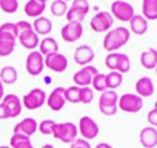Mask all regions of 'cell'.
<instances>
[{"mask_svg": "<svg viewBox=\"0 0 157 148\" xmlns=\"http://www.w3.org/2000/svg\"><path fill=\"white\" fill-rule=\"evenodd\" d=\"M5 96V84L0 81V102H2V99Z\"/></svg>", "mask_w": 157, "mask_h": 148, "instance_id": "43", "label": "cell"}, {"mask_svg": "<svg viewBox=\"0 0 157 148\" xmlns=\"http://www.w3.org/2000/svg\"><path fill=\"white\" fill-rule=\"evenodd\" d=\"M45 100H47L45 91L42 89L36 87V89H32L31 91H28L21 102H22V106H25V109H28V110H36L41 106H44Z\"/></svg>", "mask_w": 157, "mask_h": 148, "instance_id": "8", "label": "cell"}, {"mask_svg": "<svg viewBox=\"0 0 157 148\" xmlns=\"http://www.w3.org/2000/svg\"><path fill=\"white\" fill-rule=\"evenodd\" d=\"M77 131L83 139L90 141V139H93V138H96L99 135V125L90 116H82L80 120H78Z\"/></svg>", "mask_w": 157, "mask_h": 148, "instance_id": "9", "label": "cell"}, {"mask_svg": "<svg viewBox=\"0 0 157 148\" xmlns=\"http://www.w3.org/2000/svg\"><path fill=\"white\" fill-rule=\"evenodd\" d=\"M70 148H92L89 141H86L83 138H76L73 142L70 144Z\"/></svg>", "mask_w": 157, "mask_h": 148, "instance_id": "39", "label": "cell"}, {"mask_svg": "<svg viewBox=\"0 0 157 148\" xmlns=\"http://www.w3.org/2000/svg\"><path fill=\"white\" fill-rule=\"evenodd\" d=\"M16 46V36L9 32L0 31V57H9L15 51Z\"/></svg>", "mask_w": 157, "mask_h": 148, "instance_id": "18", "label": "cell"}, {"mask_svg": "<svg viewBox=\"0 0 157 148\" xmlns=\"http://www.w3.org/2000/svg\"><path fill=\"white\" fill-rule=\"evenodd\" d=\"M77 125H74L73 122H61V124L56 122L52 129V137L64 144H71L77 138Z\"/></svg>", "mask_w": 157, "mask_h": 148, "instance_id": "3", "label": "cell"}, {"mask_svg": "<svg viewBox=\"0 0 157 148\" xmlns=\"http://www.w3.org/2000/svg\"><path fill=\"white\" fill-rule=\"evenodd\" d=\"M95 148H113L111 144H106V142H101V144H98Z\"/></svg>", "mask_w": 157, "mask_h": 148, "instance_id": "42", "label": "cell"}, {"mask_svg": "<svg viewBox=\"0 0 157 148\" xmlns=\"http://www.w3.org/2000/svg\"><path fill=\"white\" fill-rule=\"evenodd\" d=\"M26 71H28L29 76H39V74L42 73V70H44V55L41 54L39 51L34 50V51H31L28 54V57H26Z\"/></svg>", "mask_w": 157, "mask_h": 148, "instance_id": "10", "label": "cell"}, {"mask_svg": "<svg viewBox=\"0 0 157 148\" xmlns=\"http://www.w3.org/2000/svg\"><path fill=\"white\" fill-rule=\"evenodd\" d=\"M22 112V102L16 94H5L0 102V119H13Z\"/></svg>", "mask_w": 157, "mask_h": 148, "instance_id": "2", "label": "cell"}, {"mask_svg": "<svg viewBox=\"0 0 157 148\" xmlns=\"http://www.w3.org/2000/svg\"><path fill=\"white\" fill-rule=\"evenodd\" d=\"M129 29L135 35H144L148 29V20L144 19L141 15H134L129 20Z\"/></svg>", "mask_w": 157, "mask_h": 148, "instance_id": "22", "label": "cell"}, {"mask_svg": "<svg viewBox=\"0 0 157 148\" xmlns=\"http://www.w3.org/2000/svg\"><path fill=\"white\" fill-rule=\"evenodd\" d=\"M64 89L66 87H56L54 90L50 93V96L47 97L45 103L48 105V108L52 112H58L64 108L66 105V97H64Z\"/></svg>", "mask_w": 157, "mask_h": 148, "instance_id": "15", "label": "cell"}, {"mask_svg": "<svg viewBox=\"0 0 157 148\" xmlns=\"http://www.w3.org/2000/svg\"><path fill=\"white\" fill-rule=\"evenodd\" d=\"M74 63L78 64V65H90V63L93 61L95 58V51L92 50L90 45H80L76 48L74 51Z\"/></svg>", "mask_w": 157, "mask_h": 148, "instance_id": "16", "label": "cell"}, {"mask_svg": "<svg viewBox=\"0 0 157 148\" xmlns=\"http://www.w3.org/2000/svg\"><path fill=\"white\" fill-rule=\"evenodd\" d=\"M147 20L157 19V0H143V15Z\"/></svg>", "mask_w": 157, "mask_h": 148, "instance_id": "26", "label": "cell"}, {"mask_svg": "<svg viewBox=\"0 0 157 148\" xmlns=\"http://www.w3.org/2000/svg\"><path fill=\"white\" fill-rule=\"evenodd\" d=\"M16 26L19 31H23V29H28V28H32V23L26 22V20H19L16 22Z\"/></svg>", "mask_w": 157, "mask_h": 148, "instance_id": "41", "label": "cell"}, {"mask_svg": "<svg viewBox=\"0 0 157 148\" xmlns=\"http://www.w3.org/2000/svg\"><path fill=\"white\" fill-rule=\"evenodd\" d=\"M141 65L147 70H154L157 67V50L156 48H148L141 52L140 55Z\"/></svg>", "mask_w": 157, "mask_h": 148, "instance_id": "21", "label": "cell"}, {"mask_svg": "<svg viewBox=\"0 0 157 148\" xmlns=\"http://www.w3.org/2000/svg\"><path fill=\"white\" fill-rule=\"evenodd\" d=\"M129 41V29L124 26H118L111 31H108L103 38V48L108 52H118L119 48L127 45Z\"/></svg>", "mask_w": 157, "mask_h": 148, "instance_id": "1", "label": "cell"}, {"mask_svg": "<svg viewBox=\"0 0 157 148\" xmlns=\"http://www.w3.org/2000/svg\"><path fill=\"white\" fill-rule=\"evenodd\" d=\"M83 35V25L80 22H67L61 28V38L68 44L76 42Z\"/></svg>", "mask_w": 157, "mask_h": 148, "instance_id": "13", "label": "cell"}, {"mask_svg": "<svg viewBox=\"0 0 157 148\" xmlns=\"http://www.w3.org/2000/svg\"><path fill=\"white\" fill-rule=\"evenodd\" d=\"M122 74L117 73V71H109L105 74V84H106V90H115L122 84Z\"/></svg>", "mask_w": 157, "mask_h": 148, "instance_id": "28", "label": "cell"}, {"mask_svg": "<svg viewBox=\"0 0 157 148\" xmlns=\"http://www.w3.org/2000/svg\"><path fill=\"white\" fill-rule=\"evenodd\" d=\"M44 65H47L54 73H63L68 67V60L61 52H54L44 57Z\"/></svg>", "mask_w": 157, "mask_h": 148, "instance_id": "12", "label": "cell"}, {"mask_svg": "<svg viewBox=\"0 0 157 148\" xmlns=\"http://www.w3.org/2000/svg\"><path fill=\"white\" fill-rule=\"evenodd\" d=\"M54 125H56V120L44 119L42 122H39V124H38V131L41 132L42 135H52Z\"/></svg>", "mask_w": 157, "mask_h": 148, "instance_id": "36", "label": "cell"}, {"mask_svg": "<svg viewBox=\"0 0 157 148\" xmlns=\"http://www.w3.org/2000/svg\"><path fill=\"white\" fill-rule=\"evenodd\" d=\"M140 142L144 148H156L157 145V129L153 126H146L140 132Z\"/></svg>", "mask_w": 157, "mask_h": 148, "instance_id": "20", "label": "cell"}, {"mask_svg": "<svg viewBox=\"0 0 157 148\" xmlns=\"http://www.w3.org/2000/svg\"><path fill=\"white\" fill-rule=\"evenodd\" d=\"M143 99L134 93H125L118 97L117 106L125 113H137L143 109Z\"/></svg>", "mask_w": 157, "mask_h": 148, "instance_id": "4", "label": "cell"}, {"mask_svg": "<svg viewBox=\"0 0 157 148\" xmlns=\"http://www.w3.org/2000/svg\"><path fill=\"white\" fill-rule=\"evenodd\" d=\"M131 70V61H129V57L124 52H118V60H117V68L115 71L119 74H127L129 73Z\"/></svg>", "mask_w": 157, "mask_h": 148, "instance_id": "30", "label": "cell"}, {"mask_svg": "<svg viewBox=\"0 0 157 148\" xmlns=\"http://www.w3.org/2000/svg\"><path fill=\"white\" fill-rule=\"evenodd\" d=\"M45 12V3L39 2V0H28L25 5V15L29 17H36L42 16V13Z\"/></svg>", "mask_w": 157, "mask_h": 148, "instance_id": "23", "label": "cell"}, {"mask_svg": "<svg viewBox=\"0 0 157 148\" xmlns=\"http://www.w3.org/2000/svg\"><path fill=\"white\" fill-rule=\"evenodd\" d=\"M17 80V71L12 65H6L0 70V81L3 84H15Z\"/></svg>", "mask_w": 157, "mask_h": 148, "instance_id": "27", "label": "cell"}, {"mask_svg": "<svg viewBox=\"0 0 157 148\" xmlns=\"http://www.w3.org/2000/svg\"><path fill=\"white\" fill-rule=\"evenodd\" d=\"M68 10V5L67 2L64 0H54L51 3V13L57 17H61V16H66V13Z\"/></svg>", "mask_w": 157, "mask_h": 148, "instance_id": "31", "label": "cell"}, {"mask_svg": "<svg viewBox=\"0 0 157 148\" xmlns=\"http://www.w3.org/2000/svg\"><path fill=\"white\" fill-rule=\"evenodd\" d=\"M90 84L93 86V89H95L96 91H105L106 90V84H105V74H102V73H98L92 79V83Z\"/></svg>", "mask_w": 157, "mask_h": 148, "instance_id": "37", "label": "cell"}, {"mask_svg": "<svg viewBox=\"0 0 157 148\" xmlns=\"http://www.w3.org/2000/svg\"><path fill=\"white\" fill-rule=\"evenodd\" d=\"M113 19L112 15L106 10H101L98 12L95 16L90 19V28L92 31H95L98 34H103V32H108V31H111L113 25Z\"/></svg>", "mask_w": 157, "mask_h": 148, "instance_id": "7", "label": "cell"}, {"mask_svg": "<svg viewBox=\"0 0 157 148\" xmlns=\"http://www.w3.org/2000/svg\"><path fill=\"white\" fill-rule=\"evenodd\" d=\"M32 29L36 35H48L52 31V22H51L48 17L45 16H39L36 17L32 23Z\"/></svg>", "mask_w": 157, "mask_h": 148, "instance_id": "24", "label": "cell"}, {"mask_svg": "<svg viewBox=\"0 0 157 148\" xmlns=\"http://www.w3.org/2000/svg\"><path fill=\"white\" fill-rule=\"evenodd\" d=\"M147 120H148L150 126H153V128H156L157 126V108L156 106L147 113Z\"/></svg>", "mask_w": 157, "mask_h": 148, "instance_id": "40", "label": "cell"}, {"mask_svg": "<svg viewBox=\"0 0 157 148\" xmlns=\"http://www.w3.org/2000/svg\"><path fill=\"white\" fill-rule=\"evenodd\" d=\"M44 81H45V84H50L52 80H51V77H48V76H47V77H44Z\"/></svg>", "mask_w": 157, "mask_h": 148, "instance_id": "44", "label": "cell"}, {"mask_svg": "<svg viewBox=\"0 0 157 148\" xmlns=\"http://www.w3.org/2000/svg\"><path fill=\"white\" fill-rule=\"evenodd\" d=\"M17 7H19L17 0H0V9L7 15L15 13L17 10Z\"/></svg>", "mask_w": 157, "mask_h": 148, "instance_id": "35", "label": "cell"}, {"mask_svg": "<svg viewBox=\"0 0 157 148\" xmlns=\"http://www.w3.org/2000/svg\"><path fill=\"white\" fill-rule=\"evenodd\" d=\"M42 148H54V145H51V144H45V145H42Z\"/></svg>", "mask_w": 157, "mask_h": 148, "instance_id": "45", "label": "cell"}, {"mask_svg": "<svg viewBox=\"0 0 157 148\" xmlns=\"http://www.w3.org/2000/svg\"><path fill=\"white\" fill-rule=\"evenodd\" d=\"M0 148H10V147H9V145H2Z\"/></svg>", "mask_w": 157, "mask_h": 148, "instance_id": "46", "label": "cell"}, {"mask_svg": "<svg viewBox=\"0 0 157 148\" xmlns=\"http://www.w3.org/2000/svg\"><path fill=\"white\" fill-rule=\"evenodd\" d=\"M16 41H19V44H21L23 48L31 50V51L36 50V46L39 45V36L35 34L32 28L19 31V35H17V39Z\"/></svg>", "mask_w": 157, "mask_h": 148, "instance_id": "14", "label": "cell"}, {"mask_svg": "<svg viewBox=\"0 0 157 148\" xmlns=\"http://www.w3.org/2000/svg\"><path fill=\"white\" fill-rule=\"evenodd\" d=\"M38 129V122L34 118H25L21 122H17L13 128V134H21L25 137H32Z\"/></svg>", "mask_w": 157, "mask_h": 148, "instance_id": "17", "label": "cell"}, {"mask_svg": "<svg viewBox=\"0 0 157 148\" xmlns=\"http://www.w3.org/2000/svg\"><path fill=\"white\" fill-rule=\"evenodd\" d=\"M109 13L112 15L113 19H118L121 22H129L131 17L135 15L132 5H129L125 0H115L111 5V12Z\"/></svg>", "mask_w": 157, "mask_h": 148, "instance_id": "6", "label": "cell"}, {"mask_svg": "<svg viewBox=\"0 0 157 148\" xmlns=\"http://www.w3.org/2000/svg\"><path fill=\"white\" fill-rule=\"evenodd\" d=\"M39 52L47 57L50 54H54V52H58V42H57L54 38L51 36H47L42 41H39Z\"/></svg>", "mask_w": 157, "mask_h": 148, "instance_id": "25", "label": "cell"}, {"mask_svg": "<svg viewBox=\"0 0 157 148\" xmlns=\"http://www.w3.org/2000/svg\"><path fill=\"white\" fill-rule=\"evenodd\" d=\"M39 2H42V3H47V2H48V0H39Z\"/></svg>", "mask_w": 157, "mask_h": 148, "instance_id": "47", "label": "cell"}, {"mask_svg": "<svg viewBox=\"0 0 157 148\" xmlns=\"http://www.w3.org/2000/svg\"><path fill=\"white\" fill-rule=\"evenodd\" d=\"M135 91H137L135 94L140 96L141 99L153 96L154 94V83H153V80L150 77H147V76L140 77L137 80V83H135Z\"/></svg>", "mask_w": 157, "mask_h": 148, "instance_id": "19", "label": "cell"}, {"mask_svg": "<svg viewBox=\"0 0 157 148\" xmlns=\"http://www.w3.org/2000/svg\"><path fill=\"white\" fill-rule=\"evenodd\" d=\"M64 97H66V102L78 103V99H80V87H77V86L66 87L64 89Z\"/></svg>", "mask_w": 157, "mask_h": 148, "instance_id": "32", "label": "cell"}, {"mask_svg": "<svg viewBox=\"0 0 157 148\" xmlns=\"http://www.w3.org/2000/svg\"><path fill=\"white\" fill-rule=\"evenodd\" d=\"M93 97H95V93H93L92 87H80V99H78V103L89 105V103H92Z\"/></svg>", "mask_w": 157, "mask_h": 148, "instance_id": "34", "label": "cell"}, {"mask_svg": "<svg viewBox=\"0 0 157 148\" xmlns=\"http://www.w3.org/2000/svg\"><path fill=\"white\" fill-rule=\"evenodd\" d=\"M70 9H73V10L82 13L84 16H87V13L90 10V5L87 0H71V7Z\"/></svg>", "mask_w": 157, "mask_h": 148, "instance_id": "33", "label": "cell"}, {"mask_svg": "<svg viewBox=\"0 0 157 148\" xmlns=\"http://www.w3.org/2000/svg\"><path fill=\"white\" fill-rule=\"evenodd\" d=\"M98 73L99 71H98L95 65H84L83 68H80L77 73H74L73 76L74 86H77V87H90L92 79Z\"/></svg>", "mask_w": 157, "mask_h": 148, "instance_id": "11", "label": "cell"}, {"mask_svg": "<svg viewBox=\"0 0 157 148\" xmlns=\"http://www.w3.org/2000/svg\"><path fill=\"white\" fill-rule=\"evenodd\" d=\"M10 148H34L31 138L21 135V134H13L10 138Z\"/></svg>", "mask_w": 157, "mask_h": 148, "instance_id": "29", "label": "cell"}, {"mask_svg": "<svg viewBox=\"0 0 157 148\" xmlns=\"http://www.w3.org/2000/svg\"><path fill=\"white\" fill-rule=\"evenodd\" d=\"M0 31H2V32H9V34L15 35V36H16V39H17L19 29H17L16 23H13V22H6V23H3V25L0 26Z\"/></svg>", "mask_w": 157, "mask_h": 148, "instance_id": "38", "label": "cell"}, {"mask_svg": "<svg viewBox=\"0 0 157 148\" xmlns=\"http://www.w3.org/2000/svg\"><path fill=\"white\" fill-rule=\"evenodd\" d=\"M64 2H70V0H64Z\"/></svg>", "mask_w": 157, "mask_h": 148, "instance_id": "48", "label": "cell"}, {"mask_svg": "<svg viewBox=\"0 0 157 148\" xmlns=\"http://www.w3.org/2000/svg\"><path fill=\"white\" fill-rule=\"evenodd\" d=\"M118 93L115 90H105L99 97V110L102 115L113 116L118 110Z\"/></svg>", "mask_w": 157, "mask_h": 148, "instance_id": "5", "label": "cell"}]
</instances>
